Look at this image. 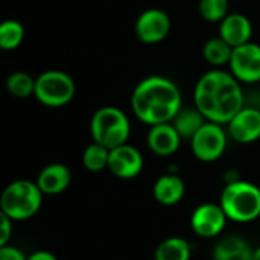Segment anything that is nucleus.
Here are the masks:
<instances>
[{
	"mask_svg": "<svg viewBox=\"0 0 260 260\" xmlns=\"http://www.w3.org/2000/svg\"><path fill=\"white\" fill-rule=\"evenodd\" d=\"M43 192L37 181L15 180L9 183L0 197V212L12 221H26L35 216L43 204Z\"/></svg>",
	"mask_w": 260,
	"mask_h": 260,
	"instance_id": "obj_4",
	"label": "nucleus"
},
{
	"mask_svg": "<svg viewBox=\"0 0 260 260\" xmlns=\"http://www.w3.org/2000/svg\"><path fill=\"white\" fill-rule=\"evenodd\" d=\"M232 53H233V47L219 35L209 38L203 46V56L213 67L229 66Z\"/></svg>",
	"mask_w": 260,
	"mask_h": 260,
	"instance_id": "obj_20",
	"label": "nucleus"
},
{
	"mask_svg": "<svg viewBox=\"0 0 260 260\" xmlns=\"http://www.w3.org/2000/svg\"><path fill=\"white\" fill-rule=\"evenodd\" d=\"M172 21L168 12L158 8L145 9L136 20L134 30L137 38L145 44L161 43L171 32Z\"/></svg>",
	"mask_w": 260,
	"mask_h": 260,
	"instance_id": "obj_9",
	"label": "nucleus"
},
{
	"mask_svg": "<svg viewBox=\"0 0 260 260\" xmlns=\"http://www.w3.org/2000/svg\"><path fill=\"white\" fill-rule=\"evenodd\" d=\"M229 218L221 204L204 203L198 206L190 216V227L200 238H216L222 233Z\"/></svg>",
	"mask_w": 260,
	"mask_h": 260,
	"instance_id": "obj_10",
	"label": "nucleus"
},
{
	"mask_svg": "<svg viewBox=\"0 0 260 260\" xmlns=\"http://www.w3.org/2000/svg\"><path fill=\"white\" fill-rule=\"evenodd\" d=\"M253 260H260V247H257V248L253 251Z\"/></svg>",
	"mask_w": 260,
	"mask_h": 260,
	"instance_id": "obj_28",
	"label": "nucleus"
},
{
	"mask_svg": "<svg viewBox=\"0 0 260 260\" xmlns=\"http://www.w3.org/2000/svg\"><path fill=\"white\" fill-rule=\"evenodd\" d=\"M181 140L183 139L178 134L172 122L149 126V131L146 136L148 148L158 157L174 155L180 149Z\"/></svg>",
	"mask_w": 260,
	"mask_h": 260,
	"instance_id": "obj_13",
	"label": "nucleus"
},
{
	"mask_svg": "<svg viewBox=\"0 0 260 260\" xmlns=\"http://www.w3.org/2000/svg\"><path fill=\"white\" fill-rule=\"evenodd\" d=\"M90 134L93 142L114 149L128 143L131 123L125 111L117 107H102L94 111L90 120Z\"/></svg>",
	"mask_w": 260,
	"mask_h": 260,
	"instance_id": "obj_5",
	"label": "nucleus"
},
{
	"mask_svg": "<svg viewBox=\"0 0 260 260\" xmlns=\"http://www.w3.org/2000/svg\"><path fill=\"white\" fill-rule=\"evenodd\" d=\"M206 122H207V119L203 116V113L197 107H187V108L183 107L172 120V123L177 128L181 139L189 140V142L201 129V126Z\"/></svg>",
	"mask_w": 260,
	"mask_h": 260,
	"instance_id": "obj_18",
	"label": "nucleus"
},
{
	"mask_svg": "<svg viewBox=\"0 0 260 260\" xmlns=\"http://www.w3.org/2000/svg\"><path fill=\"white\" fill-rule=\"evenodd\" d=\"M72 183V172L62 163H52L41 169L37 184L44 195H59Z\"/></svg>",
	"mask_w": 260,
	"mask_h": 260,
	"instance_id": "obj_15",
	"label": "nucleus"
},
{
	"mask_svg": "<svg viewBox=\"0 0 260 260\" xmlns=\"http://www.w3.org/2000/svg\"><path fill=\"white\" fill-rule=\"evenodd\" d=\"M76 84L62 70H46L35 78V98L49 108H59L73 101Z\"/></svg>",
	"mask_w": 260,
	"mask_h": 260,
	"instance_id": "obj_6",
	"label": "nucleus"
},
{
	"mask_svg": "<svg viewBox=\"0 0 260 260\" xmlns=\"http://www.w3.org/2000/svg\"><path fill=\"white\" fill-rule=\"evenodd\" d=\"M219 37L224 38L232 47L242 46L251 41L253 24L247 15L241 12H230L219 23Z\"/></svg>",
	"mask_w": 260,
	"mask_h": 260,
	"instance_id": "obj_14",
	"label": "nucleus"
},
{
	"mask_svg": "<svg viewBox=\"0 0 260 260\" xmlns=\"http://www.w3.org/2000/svg\"><path fill=\"white\" fill-rule=\"evenodd\" d=\"M219 204L235 222H251L260 216V187L244 180H233L222 189Z\"/></svg>",
	"mask_w": 260,
	"mask_h": 260,
	"instance_id": "obj_3",
	"label": "nucleus"
},
{
	"mask_svg": "<svg viewBox=\"0 0 260 260\" xmlns=\"http://www.w3.org/2000/svg\"><path fill=\"white\" fill-rule=\"evenodd\" d=\"M131 108L142 123L154 126L172 122L183 108V98L174 81L152 75L142 79L133 90Z\"/></svg>",
	"mask_w": 260,
	"mask_h": 260,
	"instance_id": "obj_2",
	"label": "nucleus"
},
{
	"mask_svg": "<svg viewBox=\"0 0 260 260\" xmlns=\"http://www.w3.org/2000/svg\"><path fill=\"white\" fill-rule=\"evenodd\" d=\"M143 165L142 152L129 143L110 149L108 171L120 180L136 178L143 171Z\"/></svg>",
	"mask_w": 260,
	"mask_h": 260,
	"instance_id": "obj_11",
	"label": "nucleus"
},
{
	"mask_svg": "<svg viewBox=\"0 0 260 260\" xmlns=\"http://www.w3.org/2000/svg\"><path fill=\"white\" fill-rule=\"evenodd\" d=\"M110 149L101 143L91 142L82 152V165L90 172H101L108 169Z\"/></svg>",
	"mask_w": 260,
	"mask_h": 260,
	"instance_id": "obj_23",
	"label": "nucleus"
},
{
	"mask_svg": "<svg viewBox=\"0 0 260 260\" xmlns=\"http://www.w3.org/2000/svg\"><path fill=\"white\" fill-rule=\"evenodd\" d=\"M186 193V183L177 174H165L155 180L152 186L154 200L163 206H175L178 204Z\"/></svg>",
	"mask_w": 260,
	"mask_h": 260,
	"instance_id": "obj_16",
	"label": "nucleus"
},
{
	"mask_svg": "<svg viewBox=\"0 0 260 260\" xmlns=\"http://www.w3.org/2000/svg\"><path fill=\"white\" fill-rule=\"evenodd\" d=\"M24 26L14 18L0 23V49L5 52L15 50L24 40Z\"/></svg>",
	"mask_w": 260,
	"mask_h": 260,
	"instance_id": "obj_21",
	"label": "nucleus"
},
{
	"mask_svg": "<svg viewBox=\"0 0 260 260\" xmlns=\"http://www.w3.org/2000/svg\"><path fill=\"white\" fill-rule=\"evenodd\" d=\"M27 260H58L56 256H53L52 253L49 251H44V250H38L32 254L27 256Z\"/></svg>",
	"mask_w": 260,
	"mask_h": 260,
	"instance_id": "obj_27",
	"label": "nucleus"
},
{
	"mask_svg": "<svg viewBox=\"0 0 260 260\" xmlns=\"http://www.w3.org/2000/svg\"><path fill=\"white\" fill-rule=\"evenodd\" d=\"M12 219L0 212V247L8 245L11 236H12Z\"/></svg>",
	"mask_w": 260,
	"mask_h": 260,
	"instance_id": "obj_25",
	"label": "nucleus"
},
{
	"mask_svg": "<svg viewBox=\"0 0 260 260\" xmlns=\"http://www.w3.org/2000/svg\"><path fill=\"white\" fill-rule=\"evenodd\" d=\"M6 90L17 99H26L35 94V78L26 72H12L6 78Z\"/></svg>",
	"mask_w": 260,
	"mask_h": 260,
	"instance_id": "obj_22",
	"label": "nucleus"
},
{
	"mask_svg": "<svg viewBox=\"0 0 260 260\" xmlns=\"http://www.w3.org/2000/svg\"><path fill=\"white\" fill-rule=\"evenodd\" d=\"M0 260H27V257L23 254L21 250L11 245H5L0 247Z\"/></svg>",
	"mask_w": 260,
	"mask_h": 260,
	"instance_id": "obj_26",
	"label": "nucleus"
},
{
	"mask_svg": "<svg viewBox=\"0 0 260 260\" xmlns=\"http://www.w3.org/2000/svg\"><path fill=\"white\" fill-rule=\"evenodd\" d=\"M193 101L209 122L221 125H227L245 107L241 82L230 72L221 69H213L198 79Z\"/></svg>",
	"mask_w": 260,
	"mask_h": 260,
	"instance_id": "obj_1",
	"label": "nucleus"
},
{
	"mask_svg": "<svg viewBox=\"0 0 260 260\" xmlns=\"http://www.w3.org/2000/svg\"><path fill=\"white\" fill-rule=\"evenodd\" d=\"M200 15L210 23H221L230 14V0H200Z\"/></svg>",
	"mask_w": 260,
	"mask_h": 260,
	"instance_id": "obj_24",
	"label": "nucleus"
},
{
	"mask_svg": "<svg viewBox=\"0 0 260 260\" xmlns=\"http://www.w3.org/2000/svg\"><path fill=\"white\" fill-rule=\"evenodd\" d=\"M253 248L242 236H225L213 248V260H253Z\"/></svg>",
	"mask_w": 260,
	"mask_h": 260,
	"instance_id": "obj_17",
	"label": "nucleus"
},
{
	"mask_svg": "<svg viewBox=\"0 0 260 260\" xmlns=\"http://www.w3.org/2000/svg\"><path fill=\"white\" fill-rule=\"evenodd\" d=\"M190 244L177 236L161 241L154 251V260H190Z\"/></svg>",
	"mask_w": 260,
	"mask_h": 260,
	"instance_id": "obj_19",
	"label": "nucleus"
},
{
	"mask_svg": "<svg viewBox=\"0 0 260 260\" xmlns=\"http://www.w3.org/2000/svg\"><path fill=\"white\" fill-rule=\"evenodd\" d=\"M229 136L241 145H248L260 139V110L244 107L227 123Z\"/></svg>",
	"mask_w": 260,
	"mask_h": 260,
	"instance_id": "obj_12",
	"label": "nucleus"
},
{
	"mask_svg": "<svg viewBox=\"0 0 260 260\" xmlns=\"http://www.w3.org/2000/svg\"><path fill=\"white\" fill-rule=\"evenodd\" d=\"M229 67L241 84L260 82V44L250 41L233 47Z\"/></svg>",
	"mask_w": 260,
	"mask_h": 260,
	"instance_id": "obj_8",
	"label": "nucleus"
},
{
	"mask_svg": "<svg viewBox=\"0 0 260 260\" xmlns=\"http://www.w3.org/2000/svg\"><path fill=\"white\" fill-rule=\"evenodd\" d=\"M227 140L229 131L224 129V125L207 120L190 139V149L200 161L212 163L224 155L227 149Z\"/></svg>",
	"mask_w": 260,
	"mask_h": 260,
	"instance_id": "obj_7",
	"label": "nucleus"
}]
</instances>
